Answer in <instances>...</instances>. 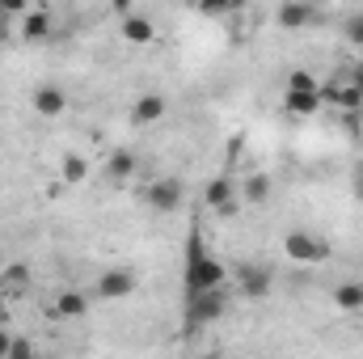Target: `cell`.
Segmentation results:
<instances>
[{
    "label": "cell",
    "instance_id": "obj_12",
    "mask_svg": "<svg viewBox=\"0 0 363 359\" xmlns=\"http://www.w3.org/2000/svg\"><path fill=\"white\" fill-rule=\"evenodd\" d=\"M30 106H34V114H43V118H60V114L68 110V93L60 89L55 81H43V85H34V93H30Z\"/></svg>",
    "mask_w": 363,
    "mask_h": 359
},
{
    "label": "cell",
    "instance_id": "obj_8",
    "mask_svg": "<svg viewBox=\"0 0 363 359\" xmlns=\"http://www.w3.org/2000/svg\"><path fill=\"white\" fill-rule=\"evenodd\" d=\"M182 199H186V190H182L178 178H157L144 186V203L152 207V211H161V216H169V211H178Z\"/></svg>",
    "mask_w": 363,
    "mask_h": 359
},
{
    "label": "cell",
    "instance_id": "obj_21",
    "mask_svg": "<svg viewBox=\"0 0 363 359\" xmlns=\"http://www.w3.org/2000/svg\"><path fill=\"white\" fill-rule=\"evenodd\" d=\"M194 4H199V13H203V17H224V13H228V9H237L241 0H194Z\"/></svg>",
    "mask_w": 363,
    "mask_h": 359
},
{
    "label": "cell",
    "instance_id": "obj_24",
    "mask_svg": "<svg viewBox=\"0 0 363 359\" xmlns=\"http://www.w3.org/2000/svg\"><path fill=\"white\" fill-rule=\"evenodd\" d=\"M30 355H34V343H30V338H13L9 359H30Z\"/></svg>",
    "mask_w": 363,
    "mask_h": 359
},
{
    "label": "cell",
    "instance_id": "obj_15",
    "mask_svg": "<svg viewBox=\"0 0 363 359\" xmlns=\"http://www.w3.org/2000/svg\"><path fill=\"white\" fill-rule=\"evenodd\" d=\"M165 110H169V101H165L161 93H144V97H135V106L127 110V123H131V127H152V123L165 118Z\"/></svg>",
    "mask_w": 363,
    "mask_h": 359
},
{
    "label": "cell",
    "instance_id": "obj_19",
    "mask_svg": "<svg viewBox=\"0 0 363 359\" xmlns=\"http://www.w3.org/2000/svg\"><path fill=\"white\" fill-rule=\"evenodd\" d=\"M334 304H338L342 313H363V283L359 279H342V283L334 287Z\"/></svg>",
    "mask_w": 363,
    "mask_h": 359
},
{
    "label": "cell",
    "instance_id": "obj_14",
    "mask_svg": "<svg viewBox=\"0 0 363 359\" xmlns=\"http://www.w3.org/2000/svg\"><path fill=\"white\" fill-rule=\"evenodd\" d=\"M51 30H55L51 9H26V13L17 17V34H21L26 43H43V38H51Z\"/></svg>",
    "mask_w": 363,
    "mask_h": 359
},
{
    "label": "cell",
    "instance_id": "obj_2",
    "mask_svg": "<svg viewBox=\"0 0 363 359\" xmlns=\"http://www.w3.org/2000/svg\"><path fill=\"white\" fill-rule=\"evenodd\" d=\"M321 110H325L321 81L313 72H304V68L287 72V81H283V114H291V118H317Z\"/></svg>",
    "mask_w": 363,
    "mask_h": 359
},
{
    "label": "cell",
    "instance_id": "obj_20",
    "mask_svg": "<svg viewBox=\"0 0 363 359\" xmlns=\"http://www.w3.org/2000/svg\"><path fill=\"white\" fill-rule=\"evenodd\" d=\"M135 165H140V161H135L131 148H114V153L106 157V174H110L114 182H127L131 174H135Z\"/></svg>",
    "mask_w": 363,
    "mask_h": 359
},
{
    "label": "cell",
    "instance_id": "obj_25",
    "mask_svg": "<svg viewBox=\"0 0 363 359\" xmlns=\"http://www.w3.org/2000/svg\"><path fill=\"white\" fill-rule=\"evenodd\" d=\"M351 194H355V199L363 203V165L355 170V182H351Z\"/></svg>",
    "mask_w": 363,
    "mask_h": 359
},
{
    "label": "cell",
    "instance_id": "obj_26",
    "mask_svg": "<svg viewBox=\"0 0 363 359\" xmlns=\"http://www.w3.org/2000/svg\"><path fill=\"white\" fill-rule=\"evenodd\" d=\"M9 347H13V334L0 330V359H9Z\"/></svg>",
    "mask_w": 363,
    "mask_h": 359
},
{
    "label": "cell",
    "instance_id": "obj_4",
    "mask_svg": "<svg viewBox=\"0 0 363 359\" xmlns=\"http://www.w3.org/2000/svg\"><path fill=\"white\" fill-rule=\"evenodd\" d=\"M182 317L190 330H203V326H216L224 313H228V292L224 287H211V292H194V296H182Z\"/></svg>",
    "mask_w": 363,
    "mask_h": 359
},
{
    "label": "cell",
    "instance_id": "obj_22",
    "mask_svg": "<svg viewBox=\"0 0 363 359\" xmlns=\"http://www.w3.org/2000/svg\"><path fill=\"white\" fill-rule=\"evenodd\" d=\"M30 9V0H0V21H17Z\"/></svg>",
    "mask_w": 363,
    "mask_h": 359
},
{
    "label": "cell",
    "instance_id": "obj_11",
    "mask_svg": "<svg viewBox=\"0 0 363 359\" xmlns=\"http://www.w3.org/2000/svg\"><path fill=\"white\" fill-rule=\"evenodd\" d=\"M131 292H135V275H131V270H123V267L101 270V275H97V283H93V296H97V300H127Z\"/></svg>",
    "mask_w": 363,
    "mask_h": 359
},
{
    "label": "cell",
    "instance_id": "obj_13",
    "mask_svg": "<svg viewBox=\"0 0 363 359\" xmlns=\"http://www.w3.org/2000/svg\"><path fill=\"white\" fill-rule=\"evenodd\" d=\"M317 17H321V13H317L313 0H283L279 13H274V21H279L283 30H304V26H313Z\"/></svg>",
    "mask_w": 363,
    "mask_h": 359
},
{
    "label": "cell",
    "instance_id": "obj_16",
    "mask_svg": "<svg viewBox=\"0 0 363 359\" xmlns=\"http://www.w3.org/2000/svg\"><path fill=\"white\" fill-rule=\"evenodd\" d=\"M30 287H34V275H30L26 263H9V267L0 270V296L4 300H26Z\"/></svg>",
    "mask_w": 363,
    "mask_h": 359
},
{
    "label": "cell",
    "instance_id": "obj_6",
    "mask_svg": "<svg viewBox=\"0 0 363 359\" xmlns=\"http://www.w3.org/2000/svg\"><path fill=\"white\" fill-rule=\"evenodd\" d=\"M203 203H207L216 216H237V203H241V194H237V182L228 178V174H216V178H207V186H203Z\"/></svg>",
    "mask_w": 363,
    "mask_h": 359
},
{
    "label": "cell",
    "instance_id": "obj_10",
    "mask_svg": "<svg viewBox=\"0 0 363 359\" xmlns=\"http://www.w3.org/2000/svg\"><path fill=\"white\" fill-rule=\"evenodd\" d=\"M118 38L127 47H152L157 43V21L144 17V13H123L118 17Z\"/></svg>",
    "mask_w": 363,
    "mask_h": 359
},
{
    "label": "cell",
    "instance_id": "obj_7",
    "mask_svg": "<svg viewBox=\"0 0 363 359\" xmlns=\"http://www.w3.org/2000/svg\"><path fill=\"white\" fill-rule=\"evenodd\" d=\"M321 97H325V106H338L342 114H355V110H363V93L355 89L351 72H338L334 81H325V85H321Z\"/></svg>",
    "mask_w": 363,
    "mask_h": 359
},
{
    "label": "cell",
    "instance_id": "obj_5",
    "mask_svg": "<svg viewBox=\"0 0 363 359\" xmlns=\"http://www.w3.org/2000/svg\"><path fill=\"white\" fill-rule=\"evenodd\" d=\"M233 283H237V292H241L245 300H267L274 292V270L262 267V263H245V267H237Z\"/></svg>",
    "mask_w": 363,
    "mask_h": 359
},
{
    "label": "cell",
    "instance_id": "obj_17",
    "mask_svg": "<svg viewBox=\"0 0 363 359\" xmlns=\"http://www.w3.org/2000/svg\"><path fill=\"white\" fill-rule=\"evenodd\" d=\"M271 190H274V182L271 174H262V170H254V174H245V178L237 182V194H241V203H267L271 199Z\"/></svg>",
    "mask_w": 363,
    "mask_h": 359
},
{
    "label": "cell",
    "instance_id": "obj_18",
    "mask_svg": "<svg viewBox=\"0 0 363 359\" xmlns=\"http://www.w3.org/2000/svg\"><path fill=\"white\" fill-rule=\"evenodd\" d=\"M89 157L85 153H64L60 157V186H81V182L89 178Z\"/></svg>",
    "mask_w": 363,
    "mask_h": 359
},
{
    "label": "cell",
    "instance_id": "obj_3",
    "mask_svg": "<svg viewBox=\"0 0 363 359\" xmlns=\"http://www.w3.org/2000/svg\"><path fill=\"white\" fill-rule=\"evenodd\" d=\"M330 254H334L330 241L317 237V233H308V228H291L283 237V258L296 263V267H321V263H330Z\"/></svg>",
    "mask_w": 363,
    "mask_h": 359
},
{
    "label": "cell",
    "instance_id": "obj_23",
    "mask_svg": "<svg viewBox=\"0 0 363 359\" xmlns=\"http://www.w3.org/2000/svg\"><path fill=\"white\" fill-rule=\"evenodd\" d=\"M347 43H351V47H359V51H363V13H355V17L347 21Z\"/></svg>",
    "mask_w": 363,
    "mask_h": 359
},
{
    "label": "cell",
    "instance_id": "obj_1",
    "mask_svg": "<svg viewBox=\"0 0 363 359\" xmlns=\"http://www.w3.org/2000/svg\"><path fill=\"white\" fill-rule=\"evenodd\" d=\"M182 296H194V292H211V287H224L228 283V267L203 245V233L190 228L186 233V254H182Z\"/></svg>",
    "mask_w": 363,
    "mask_h": 359
},
{
    "label": "cell",
    "instance_id": "obj_9",
    "mask_svg": "<svg viewBox=\"0 0 363 359\" xmlns=\"http://www.w3.org/2000/svg\"><path fill=\"white\" fill-rule=\"evenodd\" d=\"M89 300H93V292L60 287V292L51 296V317H55V321H81V317L89 313Z\"/></svg>",
    "mask_w": 363,
    "mask_h": 359
}]
</instances>
